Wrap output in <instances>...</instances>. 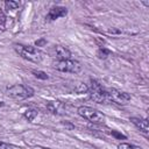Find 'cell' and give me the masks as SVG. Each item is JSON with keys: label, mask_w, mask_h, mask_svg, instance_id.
Returning <instances> with one entry per match:
<instances>
[{"label": "cell", "mask_w": 149, "mask_h": 149, "mask_svg": "<svg viewBox=\"0 0 149 149\" xmlns=\"http://www.w3.org/2000/svg\"><path fill=\"white\" fill-rule=\"evenodd\" d=\"M76 91H77L78 93H85V92H88V86H87L86 84H84V83H80V84L76 87Z\"/></svg>", "instance_id": "obj_17"}, {"label": "cell", "mask_w": 149, "mask_h": 149, "mask_svg": "<svg viewBox=\"0 0 149 149\" xmlns=\"http://www.w3.org/2000/svg\"><path fill=\"white\" fill-rule=\"evenodd\" d=\"M0 149H10V146L5 143V142H1L0 141Z\"/></svg>", "instance_id": "obj_19"}, {"label": "cell", "mask_w": 149, "mask_h": 149, "mask_svg": "<svg viewBox=\"0 0 149 149\" xmlns=\"http://www.w3.org/2000/svg\"><path fill=\"white\" fill-rule=\"evenodd\" d=\"M109 51L107 50V49H105V48H100L98 51H97V56H98V58H100V59H105V58H107L108 56H109Z\"/></svg>", "instance_id": "obj_13"}, {"label": "cell", "mask_w": 149, "mask_h": 149, "mask_svg": "<svg viewBox=\"0 0 149 149\" xmlns=\"http://www.w3.org/2000/svg\"><path fill=\"white\" fill-rule=\"evenodd\" d=\"M5 6L7 7V9L14 10V9H17L20 7V2L19 1H12V0H9V1H5Z\"/></svg>", "instance_id": "obj_12"}, {"label": "cell", "mask_w": 149, "mask_h": 149, "mask_svg": "<svg viewBox=\"0 0 149 149\" xmlns=\"http://www.w3.org/2000/svg\"><path fill=\"white\" fill-rule=\"evenodd\" d=\"M129 120L132 121V123H133L137 129H140L141 133H143L146 136L148 135V133H149V126H148V120H147L146 118L132 116Z\"/></svg>", "instance_id": "obj_9"}, {"label": "cell", "mask_w": 149, "mask_h": 149, "mask_svg": "<svg viewBox=\"0 0 149 149\" xmlns=\"http://www.w3.org/2000/svg\"><path fill=\"white\" fill-rule=\"evenodd\" d=\"M54 68L61 72H69V73H78L81 71V64L78 61H74L71 58L55 62Z\"/></svg>", "instance_id": "obj_5"}, {"label": "cell", "mask_w": 149, "mask_h": 149, "mask_svg": "<svg viewBox=\"0 0 149 149\" xmlns=\"http://www.w3.org/2000/svg\"><path fill=\"white\" fill-rule=\"evenodd\" d=\"M88 95L97 104H106V102H109L108 95H107V91L100 85L99 81H97L94 79L91 80V86L88 87Z\"/></svg>", "instance_id": "obj_3"}, {"label": "cell", "mask_w": 149, "mask_h": 149, "mask_svg": "<svg viewBox=\"0 0 149 149\" xmlns=\"http://www.w3.org/2000/svg\"><path fill=\"white\" fill-rule=\"evenodd\" d=\"M68 14V9L65 7H61V6H56V7H52L50 8V10L48 12L47 14V20L48 21H54L56 19H59V17H63Z\"/></svg>", "instance_id": "obj_7"}, {"label": "cell", "mask_w": 149, "mask_h": 149, "mask_svg": "<svg viewBox=\"0 0 149 149\" xmlns=\"http://www.w3.org/2000/svg\"><path fill=\"white\" fill-rule=\"evenodd\" d=\"M33 74H34L36 78H40V79H43V80H44V79H48V74H47L45 72H43V71H38V70L36 71V70H34V71H33Z\"/></svg>", "instance_id": "obj_16"}, {"label": "cell", "mask_w": 149, "mask_h": 149, "mask_svg": "<svg viewBox=\"0 0 149 149\" xmlns=\"http://www.w3.org/2000/svg\"><path fill=\"white\" fill-rule=\"evenodd\" d=\"M6 95L14 100H24L34 95V90L28 85L16 84L7 87Z\"/></svg>", "instance_id": "obj_2"}, {"label": "cell", "mask_w": 149, "mask_h": 149, "mask_svg": "<svg viewBox=\"0 0 149 149\" xmlns=\"http://www.w3.org/2000/svg\"><path fill=\"white\" fill-rule=\"evenodd\" d=\"M118 149H142V148L134 146V144H130V143H127V142H121L118 146Z\"/></svg>", "instance_id": "obj_14"}, {"label": "cell", "mask_w": 149, "mask_h": 149, "mask_svg": "<svg viewBox=\"0 0 149 149\" xmlns=\"http://www.w3.org/2000/svg\"><path fill=\"white\" fill-rule=\"evenodd\" d=\"M54 56L58 59V61H65V59H70L71 57V51L63 45H55L54 47Z\"/></svg>", "instance_id": "obj_10"}, {"label": "cell", "mask_w": 149, "mask_h": 149, "mask_svg": "<svg viewBox=\"0 0 149 149\" xmlns=\"http://www.w3.org/2000/svg\"><path fill=\"white\" fill-rule=\"evenodd\" d=\"M106 91H107V95H108L109 102H115V104H119V105H125V104H127L132 99L129 93L120 91V90H116V88H108Z\"/></svg>", "instance_id": "obj_6"}, {"label": "cell", "mask_w": 149, "mask_h": 149, "mask_svg": "<svg viewBox=\"0 0 149 149\" xmlns=\"http://www.w3.org/2000/svg\"><path fill=\"white\" fill-rule=\"evenodd\" d=\"M37 114H38V112H37L36 109H34V108H28V109L23 113V116H24L29 122H31V121H34V119L37 116Z\"/></svg>", "instance_id": "obj_11"}, {"label": "cell", "mask_w": 149, "mask_h": 149, "mask_svg": "<svg viewBox=\"0 0 149 149\" xmlns=\"http://www.w3.org/2000/svg\"><path fill=\"white\" fill-rule=\"evenodd\" d=\"M6 28V16L2 10H0V33H2Z\"/></svg>", "instance_id": "obj_15"}, {"label": "cell", "mask_w": 149, "mask_h": 149, "mask_svg": "<svg viewBox=\"0 0 149 149\" xmlns=\"http://www.w3.org/2000/svg\"><path fill=\"white\" fill-rule=\"evenodd\" d=\"M45 44H47V41H45L44 38H41V40H38V41L35 42V45H36V47H43V45H45Z\"/></svg>", "instance_id": "obj_18"}, {"label": "cell", "mask_w": 149, "mask_h": 149, "mask_svg": "<svg viewBox=\"0 0 149 149\" xmlns=\"http://www.w3.org/2000/svg\"><path fill=\"white\" fill-rule=\"evenodd\" d=\"M112 135H114V136H116V137H119V139H126V136H125V135L119 134V133H116L115 130H112Z\"/></svg>", "instance_id": "obj_20"}, {"label": "cell", "mask_w": 149, "mask_h": 149, "mask_svg": "<svg viewBox=\"0 0 149 149\" xmlns=\"http://www.w3.org/2000/svg\"><path fill=\"white\" fill-rule=\"evenodd\" d=\"M77 113L79 116L88 120L92 123H101L105 120V115L102 113H100L99 111L88 107V106H80L77 109Z\"/></svg>", "instance_id": "obj_4"}, {"label": "cell", "mask_w": 149, "mask_h": 149, "mask_svg": "<svg viewBox=\"0 0 149 149\" xmlns=\"http://www.w3.org/2000/svg\"><path fill=\"white\" fill-rule=\"evenodd\" d=\"M45 107L52 114H64V112H65V104L62 101H58V100L48 101Z\"/></svg>", "instance_id": "obj_8"}, {"label": "cell", "mask_w": 149, "mask_h": 149, "mask_svg": "<svg viewBox=\"0 0 149 149\" xmlns=\"http://www.w3.org/2000/svg\"><path fill=\"white\" fill-rule=\"evenodd\" d=\"M14 50L23 59L29 61L31 63H36L37 64V63H41L42 59H43V52L40 49L35 48V47L24 45V44H15L14 45Z\"/></svg>", "instance_id": "obj_1"}]
</instances>
